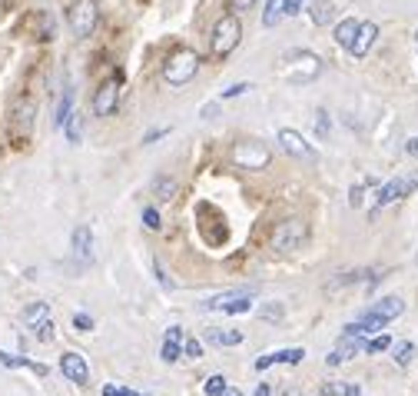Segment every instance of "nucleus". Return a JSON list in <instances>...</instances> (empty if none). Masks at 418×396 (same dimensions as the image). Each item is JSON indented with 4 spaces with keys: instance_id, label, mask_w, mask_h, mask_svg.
I'll return each mask as SVG.
<instances>
[{
    "instance_id": "1",
    "label": "nucleus",
    "mask_w": 418,
    "mask_h": 396,
    "mask_svg": "<svg viewBox=\"0 0 418 396\" xmlns=\"http://www.w3.org/2000/svg\"><path fill=\"white\" fill-rule=\"evenodd\" d=\"M239 40H243V20L239 14H226L216 20V27L209 34V57L213 60H226L229 54H236Z\"/></svg>"
},
{
    "instance_id": "2",
    "label": "nucleus",
    "mask_w": 418,
    "mask_h": 396,
    "mask_svg": "<svg viewBox=\"0 0 418 396\" xmlns=\"http://www.w3.org/2000/svg\"><path fill=\"white\" fill-rule=\"evenodd\" d=\"M279 70L289 77V84H312V80L322 74V57L312 54V50L295 47L282 57V67Z\"/></svg>"
},
{
    "instance_id": "3",
    "label": "nucleus",
    "mask_w": 418,
    "mask_h": 396,
    "mask_svg": "<svg viewBox=\"0 0 418 396\" xmlns=\"http://www.w3.org/2000/svg\"><path fill=\"white\" fill-rule=\"evenodd\" d=\"M196 74H200V54L190 47L173 50L170 57L163 60V80H166L170 87H186Z\"/></svg>"
},
{
    "instance_id": "4",
    "label": "nucleus",
    "mask_w": 418,
    "mask_h": 396,
    "mask_svg": "<svg viewBox=\"0 0 418 396\" xmlns=\"http://www.w3.org/2000/svg\"><path fill=\"white\" fill-rule=\"evenodd\" d=\"M305 240H309V223H305L302 217H289V220H279L276 227H272V237H269V243H272L279 253L299 250Z\"/></svg>"
},
{
    "instance_id": "5",
    "label": "nucleus",
    "mask_w": 418,
    "mask_h": 396,
    "mask_svg": "<svg viewBox=\"0 0 418 396\" xmlns=\"http://www.w3.org/2000/svg\"><path fill=\"white\" fill-rule=\"evenodd\" d=\"M96 20H100V7H96V0H73V4H70L67 24H70V30H73V37L86 40L96 30Z\"/></svg>"
},
{
    "instance_id": "6",
    "label": "nucleus",
    "mask_w": 418,
    "mask_h": 396,
    "mask_svg": "<svg viewBox=\"0 0 418 396\" xmlns=\"http://www.w3.org/2000/svg\"><path fill=\"white\" fill-rule=\"evenodd\" d=\"M233 164L243 170H262L269 164V147L259 140H243L233 147Z\"/></svg>"
},
{
    "instance_id": "7",
    "label": "nucleus",
    "mask_w": 418,
    "mask_h": 396,
    "mask_svg": "<svg viewBox=\"0 0 418 396\" xmlns=\"http://www.w3.org/2000/svg\"><path fill=\"white\" fill-rule=\"evenodd\" d=\"M96 117H110L116 114V107H120V74L113 80H103L100 87L93 90V100H90Z\"/></svg>"
},
{
    "instance_id": "8",
    "label": "nucleus",
    "mask_w": 418,
    "mask_h": 396,
    "mask_svg": "<svg viewBox=\"0 0 418 396\" xmlns=\"http://www.w3.org/2000/svg\"><path fill=\"white\" fill-rule=\"evenodd\" d=\"M60 373H63L70 383H76V387H86V383H90V367H86L83 353H76V350H70V353L60 357Z\"/></svg>"
},
{
    "instance_id": "9",
    "label": "nucleus",
    "mask_w": 418,
    "mask_h": 396,
    "mask_svg": "<svg viewBox=\"0 0 418 396\" xmlns=\"http://www.w3.org/2000/svg\"><path fill=\"white\" fill-rule=\"evenodd\" d=\"M276 137H279V144H282V150L289 157H299V160H312V157H315L312 144H309L299 130H292V127H282Z\"/></svg>"
},
{
    "instance_id": "10",
    "label": "nucleus",
    "mask_w": 418,
    "mask_h": 396,
    "mask_svg": "<svg viewBox=\"0 0 418 396\" xmlns=\"http://www.w3.org/2000/svg\"><path fill=\"white\" fill-rule=\"evenodd\" d=\"M412 190H415V180L395 177V180H389V184H382V187H379V207H389V203H395V200H405ZM379 207L372 210V217L379 213Z\"/></svg>"
},
{
    "instance_id": "11",
    "label": "nucleus",
    "mask_w": 418,
    "mask_h": 396,
    "mask_svg": "<svg viewBox=\"0 0 418 396\" xmlns=\"http://www.w3.org/2000/svg\"><path fill=\"white\" fill-rule=\"evenodd\" d=\"M375 40H379V24H372V20H365V24H359V34H355V40H352V57L362 60L369 57V50L375 47Z\"/></svg>"
},
{
    "instance_id": "12",
    "label": "nucleus",
    "mask_w": 418,
    "mask_h": 396,
    "mask_svg": "<svg viewBox=\"0 0 418 396\" xmlns=\"http://www.w3.org/2000/svg\"><path fill=\"white\" fill-rule=\"evenodd\" d=\"M10 124H14L17 137H30V130H34V100H17L14 114H10Z\"/></svg>"
},
{
    "instance_id": "13",
    "label": "nucleus",
    "mask_w": 418,
    "mask_h": 396,
    "mask_svg": "<svg viewBox=\"0 0 418 396\" xmlns=\"http://www.w3.org/2000/svg\"><path fill=\"white\" fill-rule=\"evenodd\" d=\"M365 313H375V317H382V320H395V317H402L405 313V300H399V297H382V300H375Z\"/></svg>"
},
{
    "instance_id": "14",
    "label": "nucleus",
    "mask_w": 418,
    "mask_h": 396,
    "mask_svg": "<svg viewBox=\"0 0 418 396\" xmlns=\"http://www.w3.org/2000/svg\"><path fill=\"white\" fill-rule=\"evenodd\" d=\"M359 24H362V20H352V17L339 20V24L332 27L335 47H345V50H349V47H352V40H355V34H359Z\"/></svg>"
},
{
    "instance_id": "15",
    "label": "nucleus",
    "mask_w": 418,
    "mask_h": 396,
    "mask_svg": "<svg viewBox=\"0 0 418 396\" xmlns=\"http://www.w3.org/2000/svg\"><path fill=\"white\" fill-rule=\"evenodd\" d=\"M309 20H312L315 27H329L335 20V4L332 0H312L309 4Z\"/></svg>"
},
{
    "instance_id": "16",
    "label": "nucleus",
    "mask_w": 418,
    "mask_h": 396,
    "mask_svg": "<svg viewBox=\"0 0 418 396\" xmlns=\"http://www.w3.org/2000/svg\"><path fill=\"white\" fill-rule=\"evenodd\" d=\"M90 253H93V233H90V227H76L73 230V257H80V260H90Z\"/></svg>"
},
{
    "instance_id": "17",
    "label": "nucleus",
    "mask_w": 418,
    "mask_h": 396,
    "mask_svg": "<svg viewBox=\"0 0 418 396\" xmlns=\"http://www.w3.org/2000/svg\"><path fill=\"white\" fill-rule=\"evenodd\" d=\"M209 343H219V347H239L243 343V330L229 327V330H206Z\"/></svg>"
},
{
    "instance_id": "18",
    "label": "nucleus",
    "mask_w": 418,
    "mask_h": 396,
    "mask_svg": "<svg viewBox=\"0 0 418 396\" xmlns=\"http://www.w3.org/2000/svg\"><path fill=\"white\" fill-rule=\"evenodd\" d=\"M44 320H50V307L44 303V300H37V303H30L27 310H24V327L30 330H37Z\"/></svg>"
},
{
    "instance_id": "19",
    "label": "nucleus",
    "mask_w": 418,
    "mask_h": 396,
    "mask_svg": "<svg viewBox=\"0 0 418 396\" xmlns=\"http://www.w3.org/2000/svg\"><path fill=\"white\" fill-rule=\"evenodd\" d=\"M285 17V0H266L262 7V27H279V20Z\"/></svg>"
},
{
    "instance_id": "20",
    "label": "nucleus",
    "mask_w": 418,
    "mask_h": 396,
    "mask_svg": "<svg viewBox=\"0 0 418 396\" xmlns=\"http://www.w3.org/2000/svg\"><path fill=\"white\" fill-rule=\"evenodd\" d=\"M415 343H409V340H402V343H392V357H395V363L399 367H409L412 360H415Z\"/></svg>"
},
{
    "instance_id": "21",
    "label": "nucleus",
    "mask_w": 418,
    "mask_h": 396,
    "mask_svg": "<svg viewBox=\"0 0 418 396\" xmlns=\"http://www.w3.org/2000/svg\"><path fill=\"white\" fill-rule=\"evenodd\" d=\"M153 194H156V200H173V197H176V180H173V177H156V180H153Z\"/></svg>"
},
{
    "instance_id": "22",
    "label": "nucleus",
    "mask_w": 418,
    "mask_h": 396,
    "mask_svg": "<svg viewBox=\"0 0 418 396\" xmlns=\"http://www.w3.org/2000/svg\"><path fill=\"white\" fill-rule=\"evenodd\" d=\"M70 114H73V90H63V97H60V107H57V120L53 124L63 127L70 120Z\"/></svg>"
},
{
    "instance_id": "23",
    "label": "nucleus",
    "mask_w": 418,
    "mask_h": 396,
    "mask_svg": "<svg viewBox=\"0 0 418 396\" xmlns=\"http://www.w3.org/2000/svg\"><path fill=\"white\" fill-rule=\"evenodd\" d=\"M226 377H223V373H213V377H206V383H203V393L206 396H223L226 393Z\"/></svg>"
},
{
    "instance_id": "24",
    "label": "nucleus",
    "mask_w": 418,
    "mask_h": 396,
    "mask_svg": "<svg viewBox=\"0 0 418 396\" xmlns=\"http://www.w3.org/2000/svg\"><path fill=\"white\" fill-rule=\"evenodd\" d=\"M312 130H315V137H319V140H329V130H332V124H329V110H315Z\"/></svg>"
},
{
    "instance_id": "25",
    "label": "nucleus",
    "mask_w": 418,
    "mask_h": 396,
    "mask_svg": "<svg viewBox=\"0 0 418 396\" xmlns=\"http://www.w3.org/2000/svg\"><path fill=\"white\" fill-rule=\"evenodd\" d=\"M272 360H276V363H302L305 360V350L302 347H292V350H276V353H272Z\"/></svg>"
},
{
    "instance_id": "26",
    "label": "nucleus",
    "mask_w": 418,
    "mask_h": 396,
    "mask_svg": "<svg viewBox=\"0 0 418 396\" xmlns=\"http://www.w3.org/2000/svg\"><path fill=\"white\" fill-rule=\"evenodd\" d=\"M160 357H163V363H176V360L183 357V343L166 340V343H163V350H160Z\"/></svg>"
},
{
    "instance_id": "27",
    "label": "nucleus",
    "mask_w": 418,
    "mask_h": 396,
    "mask_svg": "<svg viewBox=\"0 0 418 396\" xmlns=\"http://www.w3.org/2000/svg\"><path fill=\"white\" fill-rule=\"evenodd\" d=\"M382 350H392V337H389V333H379V337L365 340V353H382Z\"/></svg>"
},
{
    "instance_id": "28",
    "label": "nucleus",
    "mask_w": 418,
    "mask_h": 396,
    "mask_svg": "<svg viewBox=\"0 0 418 396\" xmlns=\"http://www.w3.org/2000/svg\"><path fill=\"white\" fill-rule=\"evenodd\" d=\"M143 227H146V230H160L163 227V217L156 207H146V210H143Z\"/></svg>"
},
{
    "instance_id": "29",
    "label": "nucleus",
    "mask_w": 418,
    "mask_h": 396,
    "mask_svg": "<svg viewBox=\"0 0 418 396\" xmlns=\"http://www.w3.org/2000/svg\"><path fill=\"white\" fill-rule=\"evenodd\" d=\"M63 130H67V140H70V144H76V140H80V134H83V124H80V117L70 114V120L63 124Z\"/></svg>"
},
{
    "instance_id": "30",
    "label": "nucleus",
    "mask_w": 418,
    "mask_h": 396,
    "mask_svg": "<svg viewBox=\"0 0 418 396\" xmlns=\"http://www.w3.org/2000/svg\"><path fill=\"white\" fill-rule=\"evenodd\" d=\"M183 353L190 360H200L203 357V343L196 337H183Z\"/></svg>"
},
{
    "instance_id": "31",
    "label": "nucleus",
    "mask_w": 418,
    "mask_h": 396,
    "mask_svg": "<svg viewBox=\"0 0 418 396\" xmlns=\"http://www.w3.org/2000/svg\"><path fill=\"white\" fill-rule=\"evenodd\" d=\"M253 90V84L249 80H243V84H233V87L223 90V100H233V97H243V94H249Z\"/></svg>"
},
{
    "instance_id": "32",
    "label": "nucleus",
    "mask_w": 418,
    "mask_h": 396,
    "mask_svg": "<svg viewBox=\"0 0 418 396\" xmlns=\"http://www.w3.org/2000/svg\"><path fill=\"white\" fill-rule=\"evenodd\" d=\"M349 203L355 207V210H359L362 203H365V184H355V187H352V190H349Z\"/></svg>"
},
{
    "instance_id": "33",
    "label": "nucleus",
    "mask_w": 418,
    "mask_h": 396,
    "mask_svg": "<svg viewBox=\"0 0 418 396\" xmlns=\"http://www.w3.org/2000/svg\"><path fill=\"white\" fill-rule=\"evenodd\" d=\"M37 340H40V343H50V340H53V320H44V323H40V327H37Z\"/></svg>"
},
{
    "instance_id": "34",
    "label": "nucleus",
    "mask_w": 418,
    "mask_h": 396,
    "mask_svg": "<svg viewBox=\"0 0 418 396\" xmlns=\"http://www.w3.org/2000/svg\"><path fill=\"white\" fill-rule=\"evenodd\" d=\"M73 327L90 333V330H93V317H90V313H73Z\"/></svg>"
},
{
    "instance_id": "35",
    "label": "nucleus",
    "mask_w": 418,
    "mask_h": 396,
    "mask_svg": "<svg viewBox=\"0 0 418 396\" xmlns=\"http://www.w3.org/2000/svg\"><path fill=\"white\" fill-rule=\"evenodd\" d=\"M103 396H143V393H136V390H130V387H113V383H106Z\"/></svg>"
},
{
    "instance_id": "36",
    "label": "nucleus",
    "mask_w": 418,
    "mask_h": 396,
    "mask_svg": "<svg viewBox=\"0 0 418 396\" xmlns=\"http://www.w3.org/2000/svg\"><path fill=\"white\" fill-rule=\"evenodd\" d=\"M262 317L266 320H282V303H262Z\"/></svg>"
},
{
    "instance_id": "37",
    "label": "nucleus",
    "mask_w": 418,
    "mask_h": 396,
    "mask_svg": "<svg viewBox=\"0 0 418 396\" xmlns=\"http://www.w3.org/2000/svg\"><path fill=\"white\" fill-rule=\"evenodd\" d=\"M259 0H229V7H233V14H246V10H253Z\"/></svg>"
},
{
    "instance_id": "38",
    "label": "nucleus",
    "mask_w": 418,
    "mask_h": 396,
    "mask_svg": "<svg viewBox=\"0 0 418 396\" xmlns=\"http://www.w3.org/2000/svg\"><path fill=\"white\" fill-rule=\"evenodd\" d=\"M305 0H285V17H299Z\"/></svg>"
},
{
    "instance_id": "39",
    "label": "nucleus",
    "mask_w": 418,
    "mask_h": 396,
    "mask_svg": "<svg viewBox=\"0 0 418 396\" xmlns=\"http://www.w3.org/2000/svg\"><path fill=\"white\" fill-rule=\"evenodd\" d=\"M170 134V127H160V130H150V134L143 137V144H153V140H160V137Z\"/></svg>"
},
{
    "instance_id": "40",
    "label": "nucleus",
    "mask_w": 418,
    "mask_h": 396,
    "mask_svg": "<svg viewBox=\"0 0 418 396\" xmlns=\"http://www.w3.org/2000/svg\"><path fill=\"white\" fill-rule=\"evenodd\" d=\"M153 273H156V280H160L163 287H166V290H173V280H170V277H166V273H163V267H160V263L153 267Z\"/></svg>"
},
{
    "instance_id": "41",
    "label": "nucleus",
    "mask_w": 418,
    "mask_h": 396,
    "mask_svg": "<svg viewBox=\"0 0 418 396\" xmlns=\"http://www.w3.org/2000/svg\"><path fill=\"white\" fill-rule=\"evenodd\" d=\"M253 367L259 370V373H262V370H269V367H276V360H272V353H269V357H259L256 363H253Z\"/></svg>"
},
{
    "instance_id": "42",
    "label": "nucleus",
    "mask_w": 418,
    "mask_h": 396,
    "mask_svg": "<svg viewBox=\"0 0 418 396\" xmlns=\"http://www.w3.org/2000/svg\"><path fill=\"white\" fill-rule=\"evenodd\" d=\"M339 396H362V387L359 383H342V393Z\"/></svg>"
},
{
    "instance_id": "43",
    "label": "nucleus",
    "mask_w": 418,
    "mask_h": 396,
    "mask_svg": "<svg viewBox=\"0 0 418 396\" xmlns=\"http://www.w3.org/2000/svg\"><path fill=\"white\" fill-rule=\"evenodd\" d=\"M183 337H186V333H183V327H166V340H176V343H183Z\"/></svg>"
},
{
    "instance_id": "44",
    "label": "nucleus",
    "mask_w": 418,
    "mask_h": 396,
    "mask_svg": "<svg viewBox=\"0 0 418 396\" xmlns=\"http://www.w3.org/2000/svg\"><path fill=\"white\" fill-rule=\"evenodd\" d=\"M405 150H409V157H418V137H412L409 144H405Z\"/></svg>"
},
{
    "instance_id": "45",
    "label": "nucleus",
    "mask_w": 418,
    "mask_h": 396,
    "mask_svg": "<svg viewBox=\"0 0 418 396\" xmlns=\"http://www.w3.org/2000/svg\"><path fill=\"white\" fill-rule=\"evenodd\" d=\"M219 114V104H206L203 107V117H216Z\"/></svg>"
},
{
    "instance_id": "46",
    "label": "nucleus",
    "mask_w": 418,
    "mask_h": 396,
    "mask_svg": "<svg viewBox=\"0 0 418 396\" xmlns=\"http://www.w3.org/2000/svg\"><path fill=\"white\" fill-rule=\"evenodd\" d=\"M256 396H272V390H269V383H259V387H256Z\"/></svg>"
},
{
    "instance_id": "47",
    "label": "nucleus",
    "mask_w": 418,
    "mask_h": 396,
    "mask_svg": "<svg viewBox=\"0 0 418 396\" xmlns=\"http://www.w3.org/2000/svg\"><path fill=\"white\" fill-rule=\"evenodd\" d=\"M223 396H243V393H239V390H233V387H226V393H223Z\"/></svg>"
},
{
    "instance_id": "48",
    "label": "nucleus",
    "mask_w": 418,
    "mask_h": 396,
    "mask_svg": "<svg viewBox=\"0 0 418 396\" xmlns=\"http://www.w3.org/2000/svg\"><path fill=\"white\" fill-rule=\"evenodd\" d=\"M415 44H418V30H415Z\"/></svg>"
}]
</instances>
